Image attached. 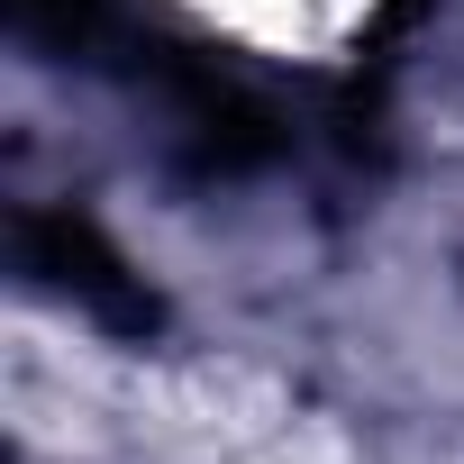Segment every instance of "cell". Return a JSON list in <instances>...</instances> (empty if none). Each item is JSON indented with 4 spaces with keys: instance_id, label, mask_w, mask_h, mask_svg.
<instances>
[{
    "instance_id": "2",
    "label": "cell",
    "mask_w": 464,
    "mask_h": 464,
    "mask_svg": "<svg viewBox=\"0 0 464 464\" xmlns=\"http://www.w3.org/2000/svg\"><path fill=\"white\" fill-rule=\"evenodd\" d=\"M10 19H19V37H37V46L73 55V46H92V37H101V0H10Z\"/></svg>"
},
{
    "instance_id": "1",
    "label": "cell",
    "mask_w": 464,
    "mask_h": 464,
    "mask_svg": "<svg viewBox=\"0 0 464 464\" xmlns=\"http://www.w3.org/2000/svg\"><path fill=\"white\" fill-rule=\"evenodd\" d=\"M19 256H28V274L46 283V292H64L82 319H101L110 337H155V292L128 274V256L101 237L92 218H73V209H37V218H19Z\"/></svg>"
}]
</instances>
